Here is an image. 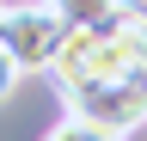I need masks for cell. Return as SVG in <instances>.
<instances>
[{
    "label": "cell",
    "mask_w": 147,
    "mask_h": 141,
    "mask_svg": "<svg viewBox=\"0 0 147 141\" xmlns=\"http://www.w3.org/2000/svg\"><path fill=\"white\" fill-rule=\"evenodd\" d=\"M49 74L74 123H92L123 141L129 129L147 123V12L123 0L104 19L74 25Z\"/></svg>",
    "instance_id": "6da1fadb"
},
{
    "label": "cell",
    "mask_w": 147,
    "mask_h": 141,
    "mask_svg": "<svg viewBox=\"0 0 147 141\" xmlns=\"http://www.w3.org/2000/svg\"><path fill=\"white\" fill-rule=\"evenodd\" d=\"M67 19L49 6V0H25V6H6L0 12V49H6V61L18 67V74H49L55 55H61V43H67Z\"/></svg>",
    "instance_id": "7a4b0ae2"
},
{
    "label": "cell",
    "mask_w": 147,
    "mask_h": 141,
    "mask_svg": "<svg viewBox=\"0 0 147 141\" xmlns=\"http://www.w3.org/2000/svg\"><path fill=\"white\" fill-rule=\"evenodd\" d=\"M55 12H61L67 25H92V19H104V12H117L123 0H49Z\"/></svg>",
    "instance_id": "3957f363"
},
{
    "label": "cell",
    "mask_w": 147,
    "mask_h": 141,
    "mask_svg": "<svg viewBox=\"0 0 147 141\" xmlns=\"http://www.w3.org/2000/svg\"><path fill=\"white\" fill-rule=\"evenodd\" d=\"M43 141H117V135H104V129H92V123H74V117H61V123H55Z\"/></svg>",
    "instance_id": "277c9868"
},
{
    "label": "cell",
    "mask_w": 147,
    "mask_h": 141,
    "mask_svg": "<svg viewBox=\"0 0 147 141\" xmlns=\"http://www.w3.org/2000/svg\"><path fill=\"white\" fill-rule=\"evenodd\" d=\"M12 86H18V67L6 61V49H0V104H6V98H12Z\"/></svg>",
    "instance_id": "5b68a950"
},
{
    "label": "cell",
    "mask_w": 147,
    "mask_h": 141,
    "mask_svg": "<svg viewBox=\"0 0 147 141\" xmlns=\"http://www.w3.org/2000/svg\"><path fill=\"white\" fill-rule=\"evenodd\" d=\"M0 12H6V6H0Z\"/></svg>",
    "instance_id": "8992f818"
}]
</instances>
